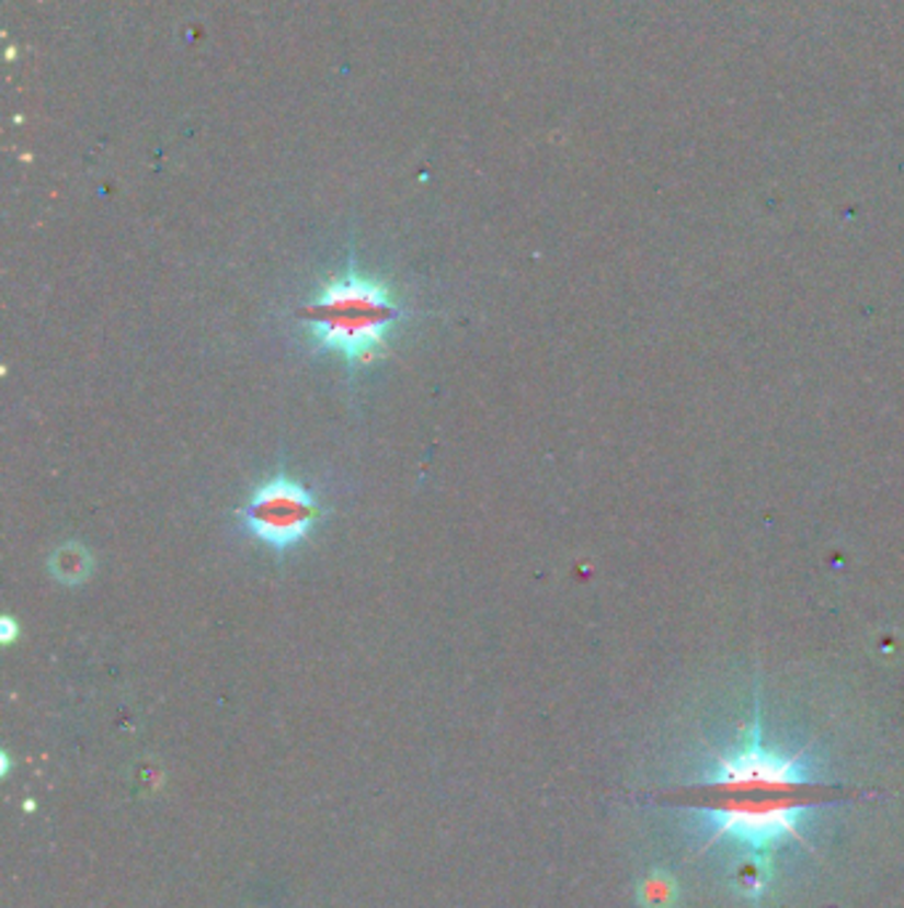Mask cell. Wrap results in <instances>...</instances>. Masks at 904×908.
Here are the masks:
<instances>
[{"instance_id":"obj_3","label":"cell","mask_w":904,"mask_h":908,"mask_svg":"<svg viewBox=\"0 0 904 908\" xmlns=\"http://www.w3.org/2000/svg\"><path fill=\"white\" fill-rule=\"evenodd\" d=\"M324 508L316 500L311 489L289 478L287 473H276L268 481L250 495V500L239 510L244 532L255 537L271 553L284 555L316 532Z\"/></svg>"},{"instance_id":"obj_6","label":"cell","mask_w":904,"mask_h":908,"mask_svg":"<svg viewBox=\"0 0 904 908\" xmlns=\"http://www.w3.org/2000/svg\"><path fill=\"white\" fill-rule=\"evenodd\" d=\"M674 900V882L672 876L653 874L642 885V904L648 908H668Z\"/></svg>"},{"instance_id":"obj_5","label":"cell","mask_w":904,"mask_h":908,"mask_svg":"<svg viewBox=\"0 0 904 908\" xmlns=\"http://www.w3.org/2000/svg\"><path fill=\"white\" fill-rule=\"evenodd\" d=\"M735 885H737V890H743L745 895H762L769 885L767 863H762L754 855L745 858L735 872Z\"/></svg>"},{"instance_id":"obj_2","label":"cell","mask_w":904,"mask_h":908,"mask_svg":"<svg viewBox=\"0 0 904 908\" xmlns=\"http://www.w3.org/2000/svg\"><path fill=\"white\" fill-rule=\"evenodd\" d=\"M308 343L321 356L343 359L351 370L382 356L403 319V306L388 282L351 266L332 276L302 306Z\"/></svg>"},{"instance_id":"obj_1","label":"cell","mask_w":904,"mask_h":908,"mask_svg":"<svg viewBox=\"0 0 904 908\" xmlns=\"http://www.w3.org/2000/svg\"><path fill=\"white\" fill-rule=\"evenodd\" d=\"M717 771L695 784L682 805L711 813L717 829L708 835L700 853L711 850L724 837H735L748 848L769 844L790 837L806 850L799 816L820 805H836L844 799L872 797L870 792H844L836 784H822L809 775L806 749L796 754H773L762 747V728L754 720L740 752L713 754Z\"/></svg>"},{"instance_id":"obj_4","label":"cell","mask_w":904,"mask_h":908,"mask_svg":"<svg viewBox=\"0 0 904 908\" xmlns=\"http://www.w3.org/2000/svg\"><path fill=\"white\" fill-rule=\"evenodd\" d=\"M48 564H50V571H54V577L65 584L85 582L93 569L91 553H88L82 545H78V542H69V545L59 547V551L50 555Z\"/></svg>"},{"instance_id":"obj_7","label":"cell","mask_w":904,"mask_h":908,"mask_svg":"<svg viewBox=\"0 0 904 908\" xmlns=\"http://www.w3.org/2000/svg\"><path fill=\"white\" fill-rule=\"evenodd\" d=\"M14 633H16L14 622H11V620H3V640H11V638H14Z\"/></svg>"}]
</instances>
